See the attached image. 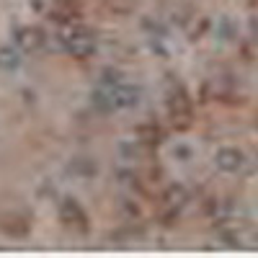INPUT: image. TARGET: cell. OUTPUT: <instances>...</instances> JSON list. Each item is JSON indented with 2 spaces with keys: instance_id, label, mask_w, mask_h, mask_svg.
<instances>
[{
  "instance_id": "obj_5",
  "label": "cell",
  "mask_w": 258,
  "mask_h": 258,
  "mask_svg": "<svg viewBox=\"0 0 258 258\" xmlns=\"http://www.w3.org/2000/svg\"><path fill=\"white\" fill-rule=\"evenodd\" d=\"M214 160H217V168L227 170V173H235V170H240L243 163H245V155L240 153V150L235 147H222L217 155H214Z\"/></svg>"
},
{
  "instance_id": "obj_2",
  "label": "cell",
  "mask_w": 258,
  "mask_h": 258,
  "mask_svg": "<svg viewBox=\"0 0 258 258\" xmlns=\"http://www.w3.org/2000/svg\"><path fill=\"white\" fill-rule=\"evenodd\" d=\"M59 41H62V47L68 49L73 57H78V59H85V57H91L96 52L93 31L85 29L83 24H73V21L68 26L59 29Z\"/></svg>"
},
{
  "instance_id": "obj_4",
  "label": "cell",
  "mask_w": 258,
  "mask_h": 258,
  "mask_svg": "<svg viewBox=\"0 0 258 258\" xmlns=\"http://www.w3.org/2000/svg\"><path fill=\"white\" fill-rule=\"evenodd\" d=\"M168 111H170V116H173V124L178 121V126H188L191 106H188V98L183 96V91L170 93V98H168Z\"/></svg>"
},
{
  "instance_id": "obj_3",
  "label": "cell",
  "mask_w": 258,
  "mask_h": 258,
  "mask_svg": "<svg viewBox=\"0 0 258 258\" xmlns=\"http://www.w3.org/2000/svg\"><path fill=\"white\" fill-rule=\"evenodd\" d=\"M44 41H47V34L39 26H21L16 31V44L24 52H39L44 47Z\"/></svg>"
},
{
  "instance_id": "obj_8",
  "label": "cell",
  "mask_w": 258,
  "mask_h": 258,
  "mask_svg": "<svg viewBox=\"0 0 258 258\" xmlns=\"http://www.w3.org/2000/svg\"><path fill=\"white\" fill-rule=\"evenodd\" d=\"M183 199H186V191L178 186V188H170L168 191V202L173 204V207H178V204H183Z\"/></svg>"
},
{
  "instance_id": "obj_1",
  "label": "cell",
  "mask_w": 258,
  "mask_h": 258,
  "mask_svg": "<svg viewBox=\"0 0 258 258\" xmlns=\"http://www.w3.org/2000/svg\"><path fill=\"white\" fill-rule=\"evenodd\" d=\"M140 96H142V91L137 88V85L114 80V83H103L101 88L93 93V103L98 106V109H103V111L132 109V106L140 103Z\"/></svg>"
},
{
  "instance_id": "obj_6",
  "label": "cell",
  "mask_w": 258,
  "mask_h": 258,
  "mask_svg": "<svg viewBox=\"0 0 258 258\" xmlns=\"http://www.w3.org/2000/svg\"><path fill=\"white\" fill-rule=\"evenodd\" d=\"M59 217L64 225H75L80 230H85V212L80 209V204L75 199H64L59 207Z\"/></svg>"
},
{
  "instance_id": "obj_7",
  "label": "cell",
  "mask_w": 258,
  "mask_h": 258,
  "mask_svg": "<svg viewBox=\"0 0 258 258\" xmlns=\"http://www.w3.org/2000/svg\"><path fill=\"white\" fill-rule=\"evenodd\" d=\"M21 64V57L11 47H0V70H16Z\"/></svg>"
}]
</instances>
